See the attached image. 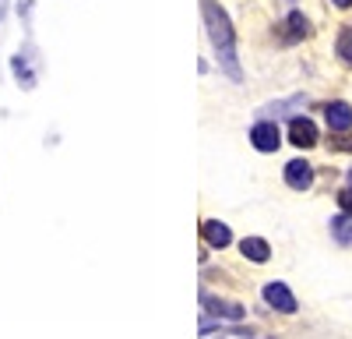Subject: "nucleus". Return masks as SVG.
I'll list each match as a JSON object with an SVG mask.
<instances>
[{
    "label": "nucleus",
    "instance_id": "14",
    "mask_svg": "<svg viewBox=\"0 0 352 339\" xmlns=\"http://www.w3.org/2000/svg\"><path fill=\"white\" fill-rule=\"evenodd\" d=\"M331 149H338V152H352V138H331Z\"/></svg>",
    "mask_w": 352,
    "mask_h": 339
},
{
    "label": "nucleus",
    "instance_id": "12",
    "mask_svg": "<svg viewBox=\"0 0 352 339\" xmlns=\"http://www.w3.org/2000/svg\"><path fill=\"white\" fill-rule=\"evenodd\" d=\"M331 230H335V237L345 244V240H349V234H352V216H349V212L335 216V219H331Z\"/></svg>",
    "mask_w": 352,
    "mask_h": 339
},
{
    "label": "nucleus",
    "instance_id": "15",
    "mask_svg": "<svg viewBox=\"0 0 352 339\" xmlns=\"http://www.w3.org/2000/svg\"><path fill=\"white\" fill-rule=\"evenodd\" d=\"M335 8H352V0H331Z\"/></svg>",
    "mask_w": 352,
    "mask_h": 339
},
{
    "label": "nucleus",
    "instance_id": "16",
    "mask_svg": "<svg viewBox=\"0 0 352 339\" xmlns=\"http://www.w3.org/2000/svg\"><path fill=\"white\" fill-rule=\"evenodd\" d=\"M349 184H352V170H349Z\"/></svg>",
    "mask_w": 352,
    "mask_h": 339
},
{
    "label": "nucleus",
    "instance_id": "3",
    "mask_svg": "<svg viewBox=\"0 0 352 339\" xmlns=\"http://www.w3.org/2000/svg\"><path fill=\"white\" fill-rule=\"evenodd\" d=\"M261 297H264V304L268 307H275V311H282V315H292V311H296L300 304H296V297H292V290L285 287V282H268V287L261 290Z\"/></svg>",
    "mask_w": 352,
    "mask_h": 339
},
{
    "label": "nucleus",
    "instance_id": "8",
    "mask_svg": "<svg viewBox=\"0 0 352 339\" xmlns=\"http://www.w3.org/2000/svg\"><path fill=\"white\" fill-rule=\"evenodd\" d=\"M240 251H243V258H250V262H257V265L272 258L268 240H261V237H243V240H240Z\"/></svg>",
    "mask_w": 352,
    "mask_h": 339
},
{
    "label": "nucleus",
    "instance_id": "4",
    "mask_svg": "<svg viewBox=\"0 0 352 339\" xmlns=\"http://www.w3.org/2000/svg\"><path fill=\"white\" fill-rule=\"evenodd\" d=\"M285 184L292 191H310L314 187V166L307 159H289L285 163Z\"/></svg>",
    "mask_w": 352,
    "mask_h": 339
},
{
    "label": "nucleus",
    "instance_id": "5",
    "mask_svg": "<svg viewBox=\"0 0 352 339\" xmlns=\"http://www.w3.org/2000/svg\"><path fill=\"white\" fill-rule=\"evenodd\" d=\"M289 141L296 149H314L317 145V124L310 117H292L289 124Z\"/></svg>",
    "mask_w": 352,
    "mask_h": 339
},
{
    "label": "nucleus",
    "instance_id": "2",
    "mask_svg": "<svg viewBox=\"0 0 352 339\" xmlns=\"http://www.w3.org/2000/svg\"><path fill=\"white\" fill-rule=\"evenodd\" d=\"M250 145H254L257 152H278V145H282L278 124H275V121H257V124L250 127Z\"/></svg>",
    "mask_w": 352,
    "mask_h": 339
},
{
    "label": "nucleus",
    "instance_id": "1",
    "mask_svg": "<svg viewBox=\"0 0 352 339\" xmlns=\"http://www.w3.org/2000/svg\"><path fill=\"white\" fill-rule=\"evenodd\" d=\"M201 11H204V28H208V39L222 61V71L240 81V64H236V32L229 25V14L219 8V0H201Z\"/></svg>",
    "mask_w": 352,
    "mask_h": 339
},
{
    "label": "nucleus",
    "instance_id": "13",
    "mask_svg": "<svg viewBox=\"0 0 352 339\" xmlns=\"http://www.w3.org/2000/svg\"><path fill=\"white\" fill-rule=\"evenodd\" d=\"M338 205H342V212L352 216V184H349L345 191H338Z\"/></svg>",
    "mask_w": 352,
    "mask_h": 339
},
{
    "label": "nucleus",
    "instance_id": "10",
    "mask_svg": "<svg viewBox=\"0 0 352 339\" xmlns=\"http://www.w3.org/2000/svg\"><path fill=\"white\" fill-rule=\"evenodd\" d=\"M310 32V21L300 14V11H292L289 18H285V43H296V39H303Z\"/></svg>",
    "mask_w": 352,
    "mask_h": 339
},
{
    "label": "nucleus",
    "instance_id": "7",
    "mask_svg": "<svg viewBox=\"0 0 352 339\" xmlns=\"http://www.w3.org/2000/svg\"><path fill=\"white\" fill-rule=\"evenodd\" d=\"M324 121L331 131H349L352 127V106L349 103H328L324 106Z\"/></svg>",
    "mask_w": 352,
    "mask_h": 339
},
{
    "label": "nucleus",
    "instance_id": "6",
    "mask_svg": "<svg viewBox=\"0 0 352 339\" xmlns=\"http://www.w3.org/2000/svg\"><path fill=\"white\" fill-rule=\"evenodd\" d=\"M201 237H204V244H208V247H226V244L232 240L229 226L219 223V219H204V223H201Z\"/></svg>",
    "mask_w": 352,
    "mask_h": 339
},
{
    "label": "nucleus",
    "instance_id": "11",
    "mask_svg": "<svg viewBox=\"0 0 352 339\" xmlns=\"http://www.w3.org/2000/svg\"><path fill=\"white\" fill-rule=\"evenodd\" d=\"M335 53L342 56L345 64H352V25H345L342 32H338V39H335Z\"/></svg>",
    "mask_w": 352,
    "mask_h": 339
},
{
    "label": "nucleus",
    "instance_id": "9",
    "mask_svg": "<svg viewBox=\"0 0 352 339\" xmlns=\"http://www.w3.org/2000/svg\"><path fill=\"white\" fill-rule=\"evenodd\" d=\"M204 307L212 311V315H222V318H229V322H240L247 311L240 307V304H232V300H212V297H204Z\"/></svg>",
    "mask_w": 352,
    "mask_h": 339
}]
</instances>
